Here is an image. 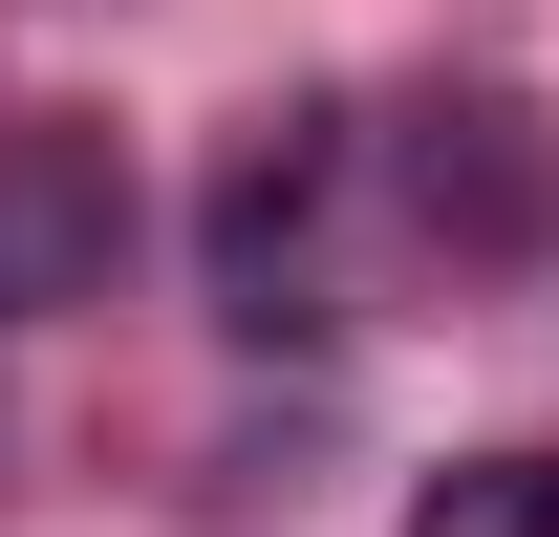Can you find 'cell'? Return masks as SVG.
<instances>
[{"label":"cell","mask_w":559,"mask_h":537,"mask_svg":"<svg viewBox=\"0 0 559 537\" xmlns=\"http://www.w3.org/2000/svg\"><path fill=\"white\" fill-rule=\"evenodd\" d=\"M130 151L86 130V108H22L0 130V323H66V301H108L130 279Z\"/></svg>","instance_id":"cell-1"},{"label":"cell","mask_w":559,"mask_h":537,"mask_svg":"<svg viewBox=\"0 0 559 537\" xmlns=\"http://www.w3.org/2000/svg\"><path fill=\"white\" fill-rule=\"evenodd\" d=\"M323 194H345V130H323V108H259V130L215 151V194H194L215 323H280V301H301V237H323Z\"/></svg>","instance_id":"cell-3"},{"label":"cell","mask_w":559,"mask_h":537,"mask_svg":"<svg viewBox=\"0 0 559 537\" xmlns=\"http://www.w3.org/2000/svg\"><path fill=\"white\" fill-rule=\"evenodd\" d=\"M409 537H559V452H452L409 494Z\"/></svg>","instance_id":"cell-4"},{"label":"cell","mask_w":559,"mask_h":537,"mask_svg":"<svg viewBox=\"0 0 559 537\" xmlns=\"http://www.w3.org/2000/svg\"><path fill=\"white\" fill-rule=\"evenodd\" d=\"M409 215H430V259L538 279V259H559V130L516 108V86H452V108H409Z\"/></svg>","instance_id":"cell-2"}]
</instances>
